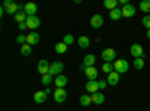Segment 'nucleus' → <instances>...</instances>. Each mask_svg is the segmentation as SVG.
I'll list each match as a JSON object with an SVG mask.
<instances>
[{"instance_id": "f257e3e1", "label": "nucleus", "mask_w": 150, "mask_h": 111, "mask_svg": "<svg viewBox=\"0 0 150 111\" xmlns=\"http://www.w3.org/2000/svg\"><path fill=\"white\" fill-rule=\"evenodd\" d=\"M3 8H5V11L8 12L9 15H15L17 12L24 11V5H18V3L14 2V0H5V2H3Z\"/></svg>"}, {"instance_id": "f03ea898", "label": "nucleus", "mask_w": 150, "mask_h": 111, "mask_svg": "<svg viewBox=\"0 0 150 111\" xmlns=\"http://www.w3.org/2000/svg\"><path fill=\"white\" fill-rule=\"evenodd\" d=\"M128 69H129L128 60H125V59H117V60H114V71H116V72L125 74V72H128Z\"/></svg>"}, {"instance_id": "7ed1b4c3", "label": "nucleus", "mask_w": 150, "mask_h": 111, "mask_svg": "<svg viewBox=\"0 0 150 111\" xmlns=\"http://www.w3.org/2000/svg\"><path fill=\"white\" fill-rule=\"evenodd\" d=\"M53 96H54V101H56L57 104H62V102L66 101L68 93H66L65 87H56V90L53 92Z\"/></svg>"}, {"instance_id": "20e7f679", "label": "nucleus", "mask_w": 150, "mask_h": 111, "mask_svg": "<svg viewBox=\"0 0 150 111\" xmlns=\"http://www.w3.org/2000/svg\"><path fill=\"white\" fill-rule=\"evenodd\" d=\"M101 57L104 62H114V60H117V53L114 48H105L101 54Z\"/></svg>"}, {"instance_id": "39448f33", "label": "nucleus", "mask_w": 150, "mask_h": 111, "mask_svg": "<svg viewBox=\"0 0 150 111\" xmlns=\"http://www.w3.org/2000/svg\"><path fill=\"white\" fill-rule=\"evenodd\" d=\"M26 23H27V27L30 30H36V29H39V26H41V20L38 18L36 15H29Z\"/></svg>"}, {"instance_id": "423d86ee", "label": "nucleus", "mask_w": 150, "mask_h": 111, "mask_svg": "<svg viewBox=\"0 0 150 111\" xmlns=\"http://www.w3.org/2000/svg\"><path fill=\"white\" fill-rule=\"evenodd\" d=\"M122 14H123L125 18H131V17H134V15L137 14V8H135L134 5L128 3V5H125V6L122 8Z\"/></svg>"}, {"instance_id": "0eeeda50", "label": "nucleus", "mask_w": 150, "mask_h": 111, "mask_svg": "<svg viewBox=\"0 0 150 111\" xmlns=\"http://www.w3.org/2000/svg\"><path fill=\"white\" fill-rule=\"evenodd\" d=\"M131 56H134V59L144 57V48L140 44H132L131 45Z\"/></svg>"}, {"instance_id": "6e6552de", "label": "nucleus", "mask_w": 150, "mask_h": 111, "mask_svg": "<svg viewBox=\"0 0 150 111\" xmlns=\"http://www.w3.org/2000/svg\"><path fill=\"white\" fill-rule=\"evenodd\" d=\"M62 71H63V63L62 62H54L53 65H50V72L48 74H51L53 77H57L62 74Z\"/></svg>"}, {"instance_id": "1a4fd4ad", "label": "nucleus", "mask_w": 150, "mask_h": 111, "mask_svg": "<svg viewBox=\"0 0 150 111\" xmlns=\"http://www.w3.org/2000/svg\"><path fill=\"white\" fill-rule=\"evenodd\" d=\"M96 63V57L93 54H87L84 56V60H83V65H81V69L86 71V68H89V66H95Z\"/></svg>"}, {"instance_id": "9d476101", "label": "nucleus", "mask_w": 150, "mask_h": 111, "mask_svg": "<svg viewBox=\"0 0 150 111\" xmlns=\"http://www.w3.org/2000/svg\"><path fill=\"white\" fill-rule=\"evenodd\" d=\"M104 24V17L101 14H95L92 18H90V26L93 29H99Z\"/></svg>"}, {"instance_id": "9b49d317", "label": "nucleus", "mask_w": 150, "mask_h": 111, "mask_svg": "<svg viewBox=\"0 0 150 111\" xmlns=\"http://www.w3.org/2000/svg\"><path fill=\"white\" fill-rule=\"evenodd\" d=\"M92 102L95 105H102L105 102V95L102 92H96V93H92Z\"/></svg>"}, {"instance_id": "f8f14e48", "label": "nucleus", "mask_w": 150, "mask_h": 111, "mask_svg": "<svg viewBox=\"0 0 150 111\" xmlns=\"http://www.w3.org/2000/svg\"><path fill=\"white\" fill-rule=\"evenodd\" d=\"M86 90L90 92V93H96L99 92V84H98V80H89L86 83Z\"/></svg>"}, {"instance_id": "ddd939ff", "label": "nucleus", "mask_w": 150, "mask_h": 111, "mask_svg": "<svg viewBox=\"0 0 150 111\" xmlns=\"http://www.w3.org/2000/svg\"><path fill=\"white\" fill-rule=\"evenodd\" d=\"M107 81H108L110 86H116V84L120 81V74L116 72V71L110 72V74H108V77H107Z\"/></svg>"}, {"instance_id": "4468645a", "label": "nucleus", "mask_w": 150, "mask_h": 111, "mask_svg": "<svg viewBox=\"0 0 150 111\" xmlns=\"http://www.w3.org/2000/svg\"><path fill=\"white\" fill-rule=\"evenodd\" d=\"M84 74H86L87 80H98V74L99 72H98V69L95 66H89V68H86Z\"/></svg>"}, {"instance_id": "2eb2a0df", "label": "nucleus", "mask_w": 150, "mask_h": 111, "mask_svg": "<svg viewBox=\"0 0 150 111\" xmlns=\"http://www.w3.org/2000/svg\"><path fill=\"white\" fill-rule=\"evenodd\" d=\"M38 71H39V74H42V75H45V74L50 72V63L45 59L39 60V63H38Z\"/></svg>"}, {"instance_id": "dca6fc26", "label": "nucleus", "mask_w": 150, "mask_h": 111, "mask_svg": "<svg viewBox=\"0 0 150 111\" xmlns=\"http://www.w3.org/2000/svg\"><path fill=\"white\" fill-rule=\"evenodd\" d=\"M47 98H48L47 92H36V93L33 95V101H35L36 104H44V102L47 101Z\"/></svg>"}, {"instance_id": "f3484780", "label": "nucleus", "mask_w": 150, "mask_h": 111, "mask_svg": "<svg viewBox=\"0 0 150 111\" xmlns=\"http://www.w3.org/2000/svg\"><path fill=\"white\" fill-rule=\"evenodd\" d=\"M36 11H38V6L33 2H29V3L24 5V12H26L27 15H36Z\"/></svg>"}, {"instance_id": "a211bd4d", "label": "nucleus", "mask_w": 150, "mask_h": 111, "mask_svg": "<svg viewBox=\"0 0 150 111\" xmlns=\"http://www.w3.org/2000/svg\"><path fill=\"white\" fill-rule=\"evenodd\" d=\"M54 84H56V87H65V86L68 84V78L60 74V75L54 77Z\"/></svg>"}, {"instance_id": "6ab92c4d", "label": "nucleus", "mask_w": 150, "mask_h": 111, "mask_svg": "<svg viewBox=\"0 0 150 111\" xmlns=\"http://www.w3.org/2000/svg\"><path fill=\"white\" fill-rule=\"evenodd\" d=\"M38 42H39V35H38L36 32H30V33L27 35V44L36 45Z\"/></svg>"}, {"instance_id": "aec40b11", "label": "nucleus", "mask_w": 150, "mask_h": 111, "mask_svg": "<svg viewBox=\"0 0 150 111\" xmlns=\"http://www.w3.org/2000/svg\"><path fill=\"white\" fill-rule=\"evenodd\" d=\"M122 17H123V14H122V8H116V9L110 11V18H111V20L117 21V20H120Z\"/></svg>"}, {"instance_id": "412c9836", "label": "nucleus", "mask_w": 150, "mask_h": 111, "mask_svg": "<svg viewBox=\"0 0 150 111\" xmlns=\"http://www.w3.org/2000/svg\"><path fill=\"white\" fill-rule=\"evenodd\" d=\"M80 104L83 105V107H89L90 104H92V95H81V98H80Z\"/></svg>"}, {"instance_id": "4be33fe9", "label": "nucleus", "mask_w": 150, "mask_h": 111, "mask_svg": "<svg viewBox=\"0 0 150 111\" xmlns=\"http://www.w3.org/2000/svg\"><path fill=\"white\" fill-rule=\"evenodd\" d=\"M66 50H68V45H66L65 42H59V44H56V47H54V51L59 53V54L66 53Z\"/></svg>"}, {"instance_id": "5701e85b", "label": "nucleus", "mask_w": 150, "mask_h": 111, "mask_svg": "<svg viewBox=\"0 0 150 111\" xmlns=\"http://www.w3.org/2000/svg\"><path fill=\"white\" fill-rule=\"evenodd\" d=\"M112 71H114V63H111V62H104V65H102V72L108 75V74L112 72Z\"/></svg>"}, {"instance_id": "b1692460", "label": "nucleus", "mask_w": 150, "mask_h": 111, "mask_svg": "<svg viewBox=\"0 0 150 111\" xmlns=\"http://www.w3.org/2000/svg\"><path fill=\"white\" fill-rule=\"evenodd\" d=\"M117 3H119V0H104V6L110 11L112 9H116L117 8Z\"/></svg>"}, {"instance_id": "393cba45", "label": "nucleus", "mask_w": 150, "mask_h": 111, "mask_svg": "<svg viewBox=\"0 0 150 111\" xmlns=\"http://www.w3.org/2000/svg\"><path fill=\"white\" fill-rule=\"evenodd\" d=\"M78 45L81 48H87L90 45V39L87 38V36H80V38H78Z\"/></svg>"}, {"instance_id": "a878e982", "label": "nucleus", "mask_w": 150, "mask_h": 111, "mask_svg": "<svg viewBox=\"0 0 150 111\" xmlns=\"http://www.w3.org/2000/svg\"><path fill=\"white\" fill-rule=\"evenodd\" d=\"M140 9L143 12H146V14H149L150 12V0H141L140 2Z\"/></svg>"}, {"instance_id": "bb28decb", "label": "nucleus", "mask_w": 150, "mask_h": 111, "mask_svg": "<svg viewBox=\"0 0 150 111\" xmlns=\"http://www.w3.org/2000/svg\"><path fill=\"white\" fill-rule=\"evenodd\" d=\"M41 81H42L44 86H50V84L54 81V77L51 75V74H45V75H42V80Z\"/></svg>"}, {"instance_id": "cd10ccee", "label": "nucleus", "mask_w": 150, "mask_h": 111, "mask_svg": "<svg viewBox=\"0 0 150 111\" xmlns=\"http://www.w3.org/2000/svg\"><path fill=\"white\" fill-rule=\"evenodd\" d=\"M21 54L23 56H30L32 54V45L30 44H23L21 45Z\"/></svg>"}, {"instance_id": "c85d7f7f", "label": "nucleus", "mask_w": 150, "mask_h": 111, "mask_svg": "<svg viewBox=\"0 0 150 111\" xmlns=\"http://www.w3.org/2000/svg\"><path fill=\"white\" fill-rule=\"evenodd\" d=\"M27 17H29V15H27L24 11H20V12H17V14H15V20H17V23L26 21V20H27Z\"/></svg>"}, {"instance_id": "c756f323", "label": "nucleus", "mask_w": 150, "mask_h": 111, "mask_svg": "<svg viewBox=\"0 0 150 111\" xmlns=\"http://www.w3.org/2000/svg\"><path fill=\"white\" fill-rule=\"evenodd\" d=\"M134 68L135 69H143L144 68V57H138L134 60Z\"/></svg>"}, {"instance_id": "7c9ffc66", "label": "nucleus", "mask_w": 150, "mask_h": 111, "mask_svg": "<svg viewBox=\"0 0 150 111\" xmlns=\"http://www.w3.org/2000/svg\"><path fill=\"white\" fill-rule=\"evenodd\" d=\"M141 24H143L147 30H150V15H146V17L141 20Z\"/></svg>"}, {"instance_id": "2f4dec72", "label": "nucleus", "mask_w": 150, "mask_h": 111, "mask_svg": "<svg viewBox=\"0 0 150 111\" xmlns=\"http://www.w3.org/2000/svg\"><path fill=\"white\" fill-rule=\"evenodd\" d=\"M17 42L21 44V45H23V44H27V36L23 35V33H20V35L17 36Z\"/></svg>"}, {"instance_id": "473e14b6", "label": "nucleus", "mask_w": 150, "mask_h": 111, "mask_svg": "<svg viewBox=\"0 0 150 111\" xmlns=\"http://www.w3.org/2000/svg\"><path fill=\"white\" fill-rule=\"evenodd\" d=\"M74 36L72 35H65V38H63V42L66 44V45H71V44H74Z\"/></svg>"}, {"instance_id": "72a5a7b5", "label": "nucleus", "mask_w": 150, "mask_h": 111, "mask_svg": "<svg viewBox=\"0 0 150 111\" xmlns=\"http://www.w3.org/2000/svg\"><path fill=\"white\" fill-rule=\"evenodd\" d=\"M98 84H99V90H104L107 86H108V81H104V80H101V81H98Z\"/></svg>"}, {"instance_id": "f704fd0d", "label": "nucleus", "mask_w": 150, "mask_h": 111, "mask_svg": "<svg viewBox=\"0 0 150 111\" xmlns=\"http://www.w3.org/2000/svg\"><path fill=\"white\" fill-rule=\"evenodd\" d=\"M18 29L23 32V30H26V29H29L27 27V23L26 21H21V23H18Z\"/></svg>"}, {"instance_id": "c9c22d12", "label": "nucleus", "mask_w": 150, "mask_h": 111, "mask_svg": "<svg viewBox=\"0 0 150 111\" xmlns=\"http://www.w3.org/2000/svg\"><path fill=\"white\" fill-rule=\"evenodd\" d=\"M119 3H122V5L125 6V5H128V3H129V0H119Z\"/></svg>"}, {"instance_id": "e433bc0d", "label": "nucleus", "mask_w": 150, "mask_h": 111, "mask_svg": "<svg viewBox=\"0 0 150 111\" xmlns=\"http://www.w3.org/2000/svg\"><path fill=\"white\" fill-rule=\"evenodd\" d=\"M74 2H75V3H81V2H83V0H74Z\"/></svg>"}, {"instance_id": "4c0bfd02", "label": "nucleus", "mask_w": 150, "mask_h": 111, "mask_svg": "<svg viewBox=\"0 0 150 111\" xmlns=\"http://www.w3.org/2000/svg\"><path fill=\"white\" fill-rule=\"evenodd\" d=\"M147 38L150 39V30H147Z\"/></svg>"}]
</instances>
